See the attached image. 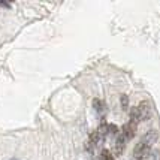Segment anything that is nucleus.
<instances>
[{"mask_svg": "<svg viewBox=\"0 0 160 160\" xmlns=\"http://www.w3.org/2000/svg\"><path fill=\"white\" fill-rule=\"evenodd\" d=\"M126 144H127V139L123 136V133H120L118 136L115 138V142H114V151H115V156H121L124 153Z\"/></svg>", "mask_w": 160, "mask_h": 160, "instance_id": "nucleus-4", "label": "nucleus"}, {"mask_svg": "<svg viewBox=\"0 0 160 160\" xmlns=\"http://www.w3.org/2000/svg\"><path fill=\"white\" fill-rule=\"evenodd\" d=\"M136 160H160V153L159 151H148L147 154H144L142 157Z\"/></svg>", "mask_w": 160, "mask_h": 160, "instance_id": "nucleus-6", "label": "nucleus"}, {"mask_svg": "<svg viewBox=\"0 0 160 160\" xmlns=\"http://www.w3.org/2000/svg\"><path fill=\"white\" fill-rule=\"evenodd\" d=\"M153 115V108H151V103L148 100H142L138 106H135L132 111H130V121L139 124L142 121H147V120L151 118Z\"/></svg>", "mask_w": 160, "mask_h": 160, "instance_id": "nucleus-2", "label": "nucleus"}, {"mask_svg": "<svg viewBox=\"0 0 160 160\" xmlns=\"http://www.w3.org/2000/svg\"><path fill=\"white\" fill-rule=\"evenodd\" d=\"M108 135H112V136H118L120 132H118V127L115 124H109L108 126Z\"/></svg>", "mask_w": 160, "mask_h": 160, "instance_id": "nucleus-8", "label": "nucleus"}, {"mask_svg": "<svg viewBox=\"0 0 160 160\" xmlns=\"http://www.w3.org/2000/svg\"><path fill=\"white\" fill-rule=\"evenodd\" d=\"M0 6H3V8H8V9H11V3L9 2H5V0H0Z\"/></svg>", "mask_w": 160, "mask_h": 160, "instance_id": "nucleus-10", "label": "nucleus"}, {"mask_svg": "<svg viewBox=\"0 0 160 160\" xmlns=\"http://www.w3.org/2000/svg\"><path fill=\"white\" fill-rule=\"evenodd\" d=\"M136 129H138V124L129 120V121L124 124V127H123L121 133H123V136H124L127 141H132L133 138H135V135H136Z\"/></svg>", "mask_w": 160, "mask_h": 160, "instance_id": "nucleus-3", "label": "nucleus"}, {"mask_svg": "<svg viewBox=\"0 0 160 160\" xmlns=\"http://www.w3.org/2000/svg\"><path fill=\"white\" fill-rule=\"evenodd\" d=\"M159 139V133L156 129H151V130H148V132L142 136L139 139V142L135 145L133 148V156H135V160L142 157L144 154H147L148 151H151V147L157 142Z\"/></svg>", "mask_w": 160, "mask_h": 160, "instance_id": "nucleus-1", "label": "nucleus"}, {"mask_svg": "<svg viewBox=\"0 0 160 160\" xmlns=\"http://www.w3.org/2000/svg\"><path fill=\"white\" fill-rule=\"evenodd\" d=\"M93 108H94V111H96V114H98V117H100V118L103 117L105 112H106L103 100H100V99H94V100H93Z\"/></svg>", "mask_w": 160, "mask_h": 160, "instance_id": "nucleus-5", "label": "nucleus"}, {"mask_svg": "<svg viewBox=\"0 0 160 160\" xmlns=\"http://www.w3.org/2000/svg\"><path fill=\"white\" fill-rule=\"evenodd\" d=\"M100 157L103 160H114V157H112V154L108 151V150H103L102 151V154H100Z\"/></svg>", "mask_w": 160, "mask_h": 160, "instance_id": "nucleus-9", "label": "nucleus"}, {"mask_svg": "<svg viewBox=\"0 0 160 160\" xmlns=\"http://www.w3.org/2000/svg\"><path fill=\"white\" fill-rule=\"evenodd\" d=\"M120 105H121V109L123 111L129 109V98H127V94H121L120 96Z\"/></svg>", "mask_w": 160, "mask_h": 160, "instance_id": "nucleus-7", "label": "nucleus"}]
</instances>
